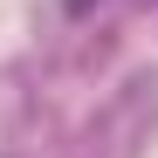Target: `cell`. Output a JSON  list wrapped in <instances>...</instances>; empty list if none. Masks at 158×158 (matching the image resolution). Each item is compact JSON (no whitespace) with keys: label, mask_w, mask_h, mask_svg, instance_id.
Returning <instances> with one entry per match:
<instances>
[{"label":"cell","mask_w":158,"mask_h":158,"mask_svg":"<svg viewBox=\"0 0 158 158\" xmlns=\"http://www.w3.org/2000/svg\"><path fill=\"white\" fill-rule=\"evenodd\" d=\"M144 7H158V0H144Z\"/></svg>","instance_id":"obj_2"},{"label":"cell","mask_w":158,"mask_h":158,"mask_svg":"<svg viewBox=\"0 0 158 158\" xmlns=\"http://www.w3.org/2000/svg\"><path fill=\"white\" fill-rule=\"evenodd\" d=\"M89 7H96V0H62V14H76V21H83Z\"/></svg>","instance_id":"obj_1"}]
</instances>
